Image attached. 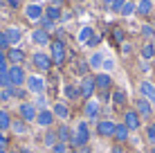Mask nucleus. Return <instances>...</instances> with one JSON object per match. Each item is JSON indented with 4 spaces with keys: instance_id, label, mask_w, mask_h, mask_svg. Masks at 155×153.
<instances>
[{
    "instance_id": "obj_1",
    "label": "nucleus",
    "mask_w": 155,
    "mask_h": 153,
    "mask_svg": "<svg viewBox=\"0 0 155 153\" xmlns=\"http://www.w3.org/2000/svg\"><path fill=\"white\" fill-rule=\"evenodd\" d=\"M90 135H92V131L88 126V119H81L77 124V128H74V135L70 140V149H83V146H88Z\"/></svg>"
},
{
    "instance_id": "obj_2",
    "label": "nucleus",
    "mask_w": 155,
    "mask_h": 153,
    "mask_svg": "<svg viewBox=\"0 0 155 153\" xmlns=\"http://www.w3.org/2000/svg\"><path fill=\"white\" fill-rule=\"evenodd\" d=\"M52 47V63H54L56 68H61V65H65V61H68V45H65V41L63 38H54L50 43Z\"/></svg>"
},
{
    "instance_id": "obj_3",
    "label": "nucleus",
    "mask_w": 155,
    "mask_h": 153,
    "mask_svg": "<svg viewBox=\"0 0 155 153\" xmlns=\"http://www.w3.org/2000/svg\"><path fill=\"white\" fill-rule=\"evenodd\" d=\"M31 65H34L38 72H50L54 63H52L50 54H45V52H34V54H31Z\"/></svg>"
},
{
    "instance_id": "obj_4",
    "label": "nucleus",
    "mask_w": 155,
    "mask_h": 153,
    "mask_svg": "<svg viewBox=\"0 0 155 153\" xmlns=\"http://www.w3.org/2000/svg\"><path fill=\"white\" fill-rule=\"evenodd\" d=\"M36 115H38V108L34 106V101H20L18 104V117L25 119L27 124L36 122Z\"/></svg>"
},
{
    "instance_id": "obj_5",
    "label": "nucleus",
    "mask_w": 155,
    "mask_h": 153,
    "mask_svg": "<svg viewBox=\"0 0 155 153\" xmlns=\"http://www.w3.org/2000/svg\"><path fill=\"white\" fill-rule=\"evenodd\" d=\"M25 88L29 90V95L38 97V95L45 92V79L38 75H27V81H25Z\"/></svg>"
},
{
    "instance_id": "obj_6",
    "label": "nucleus",
    "mask_w": 155,
    "mask_h": 153,
    "mask_svg": "<svg viewBox=\"0 0 155 153\" xmlns=\"http://www.w3.org/2000/svg\"><path fill=\"white\" fill-rule=\"evenodd\" d=\"M79 90H81L83 99H92V95L97 92V83H94V75H85L79 81Z\"/></svg>"
},
{
    "instance_id": "obj_7",
    "label": "nucleus",
    "mask_w": 155,
    "mask_h": 153,
    "mask_svg": "<svg viewBox=\"0 0 155 153\" xmlns=\"http://www.w3.org/2000/svg\"><path fill=\"white\" fill-rule=\"evenodd\" d=\"M25 81H27V75H25L23 65H9V83H12V88L25 86Z\"/></svg>"
},
{
    "instance_id": "obj_8",
    "label": "nucleus",
    "mask_w": 155,
    "mask_h": 153,
    "mask_svg": "<svg viewBox=\"0 0 155 153\" xmlns=\"http://www.w3.org/2000/svg\"><path fill=\"white\" fill-rule=\"evenodd\" d=\"M135 110L140 113V117H142V119H151L153 115H155V110H153V104L148 101V99H144V97L135 99Z\"/></svg>"
},
{
    "instance_id": "obj_9",
    "label": "nucleus",
    "mask_w": 155,
    "mask_h": 153,
    "mask_svg": "<svg viewBox=\"0 0 155 153\" xmlns=\"http://www.w3.org/2000/svg\"><path fill=\"white\" fill-rule=\"evenodd\" d=\"M124 124L128 126V131H137V128L142 126V117H140V113H137L135 108L124 110Z\"/></svg>"
},
{
    "instance_id": "obj_10",
    "label": "nucleus",
    "mask_w": 155,
    "mask_h": 153,
    "mask_svg": "<svg viewBox=\"0 0 155 153\" xmlns=\"http://www.w3.org/2000/svg\"><path fill=\"white\" fill-rule=\"evenodd\" d=\"M115 126H117V122H113V119H99L97 122V135L99 138H113Z\"/></svg>"
},
{
    "instance_id": "obj_11",
    "label": "nucleus",
    "mask_w": 155,
    "mask_h": 153,
    "mask_svg": "<svg viewBox=\"0 0 155 153\" xmlns=\"http://www.w3.org/2000/svg\"><path fill=\"white\" fill-rule=\"evenodd\" d=\"M94 83H97L99 92H110V88H113V77H110L108 72H97V75H94Z\"/></svg>"
},
{
    "instance_id": "obj_12",
    "label": "nucleus",
    "mask_w": 155,
    "mask_h": 153,
    "mask_svg": "<svg viewBox=\"0 0 155 153\" xmlns=\"http://www.w3.org/2000/svg\"><path fill=\"white\" fill-rule=\"evenodd\" d=\"M25 16H27V20H31V23H41V18L45 16V9L36 2H29L25 7Z\"/></svg>"
},
{
    "instance_id": "obj_13",
    "label": "nucleus",
    "mask_w": 155,
    "mask_h": 153,
    "mask_svg": "<svg viewBox=\"0 0 155 153\" xmlns=\"http://www.w3.org/2000/svg\"><path fill=\"white\" fill-rule=\"evenodd\" d=\"M5 54H7V61H9V65H23V61L27 59V54H25V52L20 50L18 45H16V47H9V50L5 52Z\"/></svg>"
},
{
    "instance_id": "obj_14",
    "label": "nucleus",
    "mask_w": 155,
    "mask_h": 153,
    "mask_svg": "<svg viewBox=\"0 0 155 153\" xmlns=\"http://www.w3.org/2000/svg\"><path fill=\"white\" fill-rule=\"evenodd\" d=\"M99 101H94V99H85V104H83V117L88 119V122H92V119H97L99 117Z\"/></svg>"
},
{
    "instance_id": "obj_15",
    "label": "nucleus",
    "mask_w": 155,
    "mask_h": 153,
    "mask_svg": "<svg viewBox=\"0 0 155 153\" xmlns=\"http://www.w3.org/2000/svg\"><path fill=\"white\" fill-rule=\"evenodd\" d=\"M54 113H52V108H47V110H38V115H36V122L34 124H38L41 128H52V124H54Z\"/></svg>"
},
{
    "instance_id": "obj_16",
    "label": "nucleus",
    "mask_w": 155,
    "mask_h": 153,
    "mask_svg": "<svg viewBox=\"0 0 155 153\" xmlns=\"http://www.w3.org/2000/svg\"><path fill=\"white\" fill-rule=\"evenodd\" d=\"M56 138H58V142H65V144H70V140H72V135H74V128L68 122H61L56 126Z\"/></svg>"
},
{
    "instance_id": "obj_17",
    "label": "nucleus",
    "mask_w": 155,
    "mask_h": 153,
    "mask_svg": "<svg viewBox=\"0 0 155 153\" xmlns=\"http://www.w3.org/2000/svg\"><path fill=\"white\" fill-rule=\"evenodd\" d=\"M31 43L34 45H38V47H43V45H50L52 43V36H50V32L47 29H34L31 32Z\"/></svg>"
},
{
    "instance_id": "obj_18",
    "label": "nucleus",
    "mask_w": 155,
    "mask_h": 153,
    "mask_svg": "<svg viewBox=\"0 0 155 153\" xmlns=\"http://www.w3.org/2000/svg\"><path fill=\"white\" fill-rule=\"evenodd\" d=\"M52 113H54V117L61 119V122H68V119H70V106H68L65 101H56L54 106H52Z\"/></svg>"
},
{
    "instance_id": "obj_19",
    "label": "nucleus",
    "mask_w": 155,
    "mask_h": 153,
    "mask_svg": "<svg viewBox=\"0 0 155 153\" xmlns=\"http://www.w3.org/2000/svg\"><path fill=\"white\" fill-rule=\"evenodd\" d=\"M140 97H144V99H148L151 104H155V83L142 81L140 83Z\"/></svg>"
},
{
    "instance_id": "obj_20",
    "label": "nucleus",
    "mask_w": 155,
    "mask_h": 153,
    "mask_svg": "<svg viewBox=\"0 0 155 153\" xmlns=\"http://www.w3.org/2000/svg\"><path fill=\"white\" fill-rule=\"evenodd\" d=\"M63 95H65V99H70V101H77V99H81L79 83H65V86H63Z\"/></svg>"
},
{
    "instance_id": "obj_21",
    "label": "nucleus",
    "mask_w": 155,
    "mask_h": 153,
    "mask_svg": "<svg viewBox=\"0 0 155 153\" xmlns=\"http://www.w3.org/2000/svg\"><path fill=\"white\" fill-rule=\"evenodd\" d=\"M128 135H130V131H128V126L124 122H119L115 126V135H113V140L117 142V144H121V142H126L128 140Z\"/></svg>"
},
{
    "instance_id": "obj_22",
    "label": "nucleus",
    "mask_w": 155,
    "mask_h": 153,
    "mask_svg": "<svg viewBox=\"0 0 155 153\" xmlns=\"http://www.w3.org/2000/svg\"><path fill=\"white\" fill-rule=\"evenodd\" d=\"M12 133L14 135H27L29 133V124L27 122H25V119H14V122H12Z\"/></svg>"
},
{
    "instance_id": "obj_23",
    "label": "nucleus",
    "mask_w": 155,
    "mask_h": 153,
    "mask_svg": "<svg viewBox=\"0 0 155 153\" xmlns=\"http://www.w3.org/2000/svg\"><path fill=\"white\" fill-rule=\"evenodd\" d=\"M12 113H9L7 108H0V131H12Z\"/></svg>"
},
{
    "instance_id": "obj_24",
    "label": "nucleus",
    "mask_w": 155,
    "mask_h": 153,
    "mask_svg": "<svg viewBox=\"0 0 155 153\" xmlns=\"http://www.w3.org/2000/svg\"><path fill=\"white\" fill-rule=\"evenodd\" d=\"M5 32H7V38H9V43H12V47H16L20 43V38H23V29L20 27H7Z\"/></svg>"
},
{
    "instance_id": "obj_25",
    "label": "nucleus",
    "mask_w": 155,
    "mask_h": 153,
    "mask_svg": "<svg viewBox=\"0 0 155 153\" xmlns=\"http://www.w3.org/2000/svg\"><path fill=\"white\" fill-rule=\"evenodd\" d=\"M58 142V138H56V131L54 128H47L45 133H43V144H45V149H52Z\"/></svg>"
},
{
    "instance_id": "obj_26",
    "label": "nucleus",
    "mask_w": 155,
    "mask_h": 153,
    "mask_svg": "<svg viewBox=\"0 0 155 153\" xmlns=\"http://www.w3.org/2000/svg\"><path fill=\"white\" fill-rule=\"evenodd\" d=\"M104 59H106V54H104V52H94V54H90L88 65L92 68V70H99V68L104 65Z\"/></svg>"
},
{
    "instance_id": "obj_27",
    "label": "nucleus",
    "mask_w": 155,
    "mask_h": 153,
    "mask_svg": "<svg viewBox=\"0 0 155 153\" xmlns=\"http://www.w3.org/2000/svg\"><path fill=\"white\" fill-rule=\"evenodd\" d=\"M61 16H63V9L61 7H56V5H50V7L45 9V18H50V20H61Z\"/></svg>"
},
{
    "instance_id": "obj_28",
    "label": "nucleus",
    "mask_w": 155,
    "mask_h": 153,
    "mask_svg": "<svg viewBox=\"0 0 155 153\" xmlns=\"http://www.w3.org/2000/svg\"><path fill=\"white\" fill-rule=\"evenodd\" d=\"M153 12V0H140L137 2V14L140 16H148Z\"/></svg>"
},
{
    "instance_id": "obj_29",
    "label": "nucleus",
    "mask_w": 155,
    "mask_h": 153,
    "mask_svg": "<svg viewBox=\"0 0 155 153\" xmlns=\"http://www.w3.org/2000/svg\"><path fill=\"white\" fill-rule=\"evenodd\" d=\"M92 36H94V29L90 27V25H85V27H81V32H79V43L85 45L90 38H92Z\"/></svg>"
},
{
    "instance_id": "obj_30",
    "label": "nucleus",
    "mask_w": 155,
    "mask_h": 153,
    "mask_svg": "<svg viewBox=\"0 0 155 153\" xmlns=\"http://www.w3.org/2000/svg\"><path fill=\"white\" fill-rule=\"evenodd\" d=\"M110 99H113V104H115V106H124V104H126V92L117 88V90H113Z\"/></svg>"
},
{
    "instance_id": "obj_31",
    "label": "nucleus",
    "mask_w": 155,
    "mask_h": 153,
    "mask_svg": "<svg viewBox=\"0 0 155 153\" xmlns=\"http://www.w3.org/2000/svg\"><path fill=\"white\" fill-rule=\"evenodd\" d=\"M153 56H155V45H153V43L142 45V59H144V61H151Z\"/></svg>"
},
{
    "instance_id": "obj_32",
    "label": "nucleus",
    "mask_w": 155,
    "mask_h": 153,
    "mask_svg": "<svg viewBox=\"0 0 155 153\" xmlns=\"http://www.w3.org/2000/svg\"><path fill=\"white\" fill-rule=\"evenodd\" d=\"M14 101V88H0V104Z\"/></svg>"
},
{
    "instance_id": "obj_33",
    "label": "nucleus",
    "mask_w": 155,
    "mask_h": 153,
    "mask_svg": "<svg viewBox=\"0 0 155 153\" xmlns=\"http://www.w3.org/2000/svg\"><path fill=\"white\" fill-rule=\"evenodd\" d=\"M115 68H117L115 59H113V56H106V59H104V65H101V72H108V75H110V72H115Z\"/></svg>"
},
{
    "instance_id": "obj_34",
    "label": "nucleus",
    "mask_w": 155,
    "mask_h": 153,
    "mask_svg": "<svg viewBox=\"0 0 155 153\" xmlns=\"http://www.w3.org/2000/svg\"><path fill=\"white\" fill-rule=\"evenodd\" d=\"M137 12V5L135 2H133V0H126V5H124V7H121V16H133V14H135Z\"/></svg>"
},
{
    "instance_id": "obj_35",
    "label": "nucleus",
    "mask_w": 155,
    "mask_h": 153,
    "mask_svg": "<svg viewBox=\"0 0 155 153\" xmlns=\"http://www.w3.org/2000/svg\"><path fill=\"white\" fill-rule=\"evenodd\" d=\"M27 95H29V90H27L25 86L14 88V99H18V101H25V99H27Z\"/></svg>"
},
{
    "instance_id": "obj_36",
    "label": "nucleus",
    "mask_w": 155,
    "mask_h": 153,
    "mask_svg": "<svg viewBox=\"0 0 155 153\" xmlns=\"http://www.w3.org/2000/svg\"><path fill=\"white\" fill-rule=\"evenodd\" d=\"M68 151H70V144H65V142H56L50 149V153H68Z\"/></svg>"
},
{
    "instance_id": "obj_37",
    "label": "nucleus",
    "mask_w": 155,
    "mask_h": 153,
    "mask_svg": "<svg viewBox=\"0 0 155 153\" xmlns=\"http://www.w3.org/2000/svg\"><path fill=\"white\" fill-rule=\"evenodd\" d=\"M146 142H148V144H153V146H155V122L146 126Z\"/></svg>"
},
{
    "instance_id": "obj_38",
    "label": "nucleus",
    "mask_w": 155,
    "mask_h": 153,
    "mask_svg": "<svg viewBox=\"0 0 155 153\" xmlns=\"http://www.w3.org/2000/svg\"><path fill=\"white\" fill-rule=\"evenodd\" d=\"M0 88H12V83H9V70H0Z\"/></svg>"
},
{
    "instance_id": "obj_39",
    "label": "nucleus",
    "mask_w": 155,
    "mask_h": 153,
    "mask_svg": "<svg viewBox=\"0 0 155 153\" xmlns=\"http://www.w3.org/2000/svg\"><path fill=\"white\" fill-rule=\"evenodd\" d=\"M34 106L38 108V110H47V108H50V106H47V99H45V95H38V97H36Z\"/></svg>"
},
{
    "instance_id": "obj_40",
    "label": "nucleus",
    "mask_w": 155,
    "mask_h": 153,
    "mask_svg": "<svg viewBox=\"0 0 155 153\" xmlns=\"http://www.w3.org/2000/svg\"><path fill=\"white\" fill-rule=\"evenodd\" d=\"M9 47H12V43H9V38H7V32H0V50H5V52H7L9 50Z\"/></svg>"
},
{
    "instance_id": "obj_41",
    "label": "nucleus",
    "mask_w": 155,
    "mask_h": 153,
    "mask_svg": "<svg viewBox=\"0 0 155 153\" xmlns=\"http://www.w3.org/2000/svg\"><path fill=\"white\" fill-rule=\"evenodd\" d=\"M88 68H90L88 61H77V68H74V70H77L81 77H85V75H88Z\"/></svg>"
},
{
    "instance_id": "obj_42",
    "label": "nucleus",
    "mask_w": 155,
    "mask_h": 153,
    "mask_svg": "<svg viewBox=\"0 0 155 153\" xmlns=\"http://www.w3.org/2000/svg\"><path fill=\"white\" fill-rule=\"evenodd\" d=\"M41 25H43V29H47V32H50V29H54V20L45 18V16L41 18Z\"/></svg>"
},
{
    "instance_id": "obj_43",
    "label": "nucleus",
    "mask_w": 155,
    "mask_h": 153,
    "mask_svg": "<svg viewBox=\"0 0 155 153\" xmlns=\"http://www.w3.org/2000/svg\"><path fill=\"white\" fill-rule=\"evenodd\" d=\"M126 5V0H113V5H110V9H113V12H117L119 14L121 12V7H124Z\"/></svg>"
},
{
    "instance_id": "obj_44",
    "label": "nucleus",
    "mask_w": 155,
    "mask_h": 153,
    "mask_svg": "<svg viewBox=\"0 0 155 153\" xmlns=\"http://www.w3.org/2000/svg\"><path fill=\"white\" fill-rule=\"evenodd\" d=\"M142 34L146 36V38H151V36L155 34V29H153V25H142Z\"/></svg>"
},
{
    "instance_id": "obj_45",
    "label": "nucleus",
    "mask_w": 155,
    "mask_h": 153,
    "mask_svg": "<svg viewBox=\"0 0 155 153\" xmlns=\"http://www.w3.org/2000/svg\"><path fill=\"white\" fill-rule=\"evenodd\" d=\"M113 36H115L117 43H124V32H121L119 27H115V29H113Z\"/></svg>"
},
{
    "instance_id": "obj_46",
    "label": "nucleus",
    "mask_w": 155,
    "mask_h": 153,
    "mask_svg": "<svg viewBox=\"0 0 155 153\" xmlns=\"http://www.w3.org/2000/svg\"><path fill=\"white\" fill-rule=\"evenodd\" d=\"M99 43H101V36H99V34H94V36H92V38H90L85 45H88V47H97Z\"/></svg>"
},
{
    "instance_id": "obj_47",
    "label": "nucleus",
    "mask_w": 155,
    "mask_h": 153,
    "mask_svg": "<svg viewBox=\"0 0 155 153\" xmlns=\"http://www.w3.org/2000/svg\"><path fill=\"white\" fill-rule=\"evenodd\" d=\"M9 146V138L5 135V131H0V149H7Z\"/></svg>"
},
{
    "instance_id": "obj_48",
    "label": "nucleus",
    "mask_w": 155,
    "mask_h": 153,
    "mask_svg": "<svg viewBox=\"0 0 155 153\" xmlns=\"http://www.w3.org/2000/svg\"><path fill=\"white\" fill-rule=\"evenodd\" d=\"M110 153H126V151H124V146H121V144H115V146H113V151H110Z\"/></svg>"
},
{
    "instance_id": "obj_49",
    "label": "nucleus",
    "mask_w": 155,
    "mask_h": 153,
    "mask_svg": "<svg viewBox=\"0 0 155 153\" xmlns=\"http://www.w3.org/2000/svg\"><path fill=\"white\" fill-rule=\"evenodd\" d=\"M121 52L128 54V52H130V43H121Z\"/></svg>"
},
{
    "instance_id": "obj_50",
    "label": "nucleus",
    "mask_w": 155,
    "mask_h": 153,
    "mask_svg": "<svg viewBox=\"0 0 155 153\" xmlns=\"http://www.w3.org/2000/svg\"><path fill=\"white\" fill-rule=\"evenodd\" d=\"M18 153H34V151H31L29 146H20V149H18Z\"/></svg>"
},
{
    "instance_id": "obj_51",
    "label": "nucleus",
    "mask_w": 155,
    "mask_h": 153,
    "mask_svg": "<svg viewBox=\"0 0 155 153\" xmlns=\"http://www.w3.org/2000/svg\"><path fill=\"white\" fill-rule=\"evenodd\" d=\"M72 18V14H68V12H63V16H61V20H70Z\"/></svg>"
},
{
    "instance_id": "obj_52",
    "label": "nucleus",
    "mask_w": 155,
    "mask_h": 153,
    "mask_svg": "<svg viewBox=\"0 0 155 153\" xmlns=\"http://www.w3.org/2000/svg\"><path fill=\"white\" fill-rule=\"evenodd\" d=\"M104 5H106V7H110V5H113V0H104Z\"/></svg>"
},
{
    "instance_id": "obj_53",
    "label": "nucleus",
    "mask_w": 155,
    "mask_h": 153,
    "mask_svg": "<svg viewBox=\"0 0 155 153\" xmlns=\"http://www.w3.org/2000/svg\"><path fill=\"white\" fill-rule=\"evenodd\" d=\"M68 153H81V151H79V149H70V151H68Z\"/></svg>"
},
{
    "instance_id": "obj_54",
    "label": "nucleus",
    "mask_w": 155,
    "mask_h": 153,
    "mask_svg": "<svg viewBox=\"0 0 155 153\" xmlns=\"http://www.w3.org/2000/svg\"><path fill=\"white\" fill-rule=\"evenodd\" d=\"M52 5H56V7H58V5H61V0H52Z\"/></svg>"
},
{
    "instance_id": "obj_55",
    "label": "nucleus",
    "mask_w": 155,
    "mask_h": 153,
    "mask_svg": "<svg viewBox=\"0 0 155 153\" xmlns=\"http://www.w3.org/2000/svg\"><path fill=\"white\" fill-rule=\"evenodd\" d=\"M0 153H9V151H7V149H0Z\"/></svg>"
},
{
    "instance_id": "obj_56",
    "label": "nucleus",
    "mask_w": 155,
    "mask_h": 153,
    "mask_svg": "<svg viewBox=\"0 0 155 153\" xmlns=\"http://www.w3.org/2000/svg\"><path fill=\"white\" fill-rule=\"evenodd\" d=\"M9 153H18V151H9Z\"/></svg>"
},
{
    "instance_id": "obj_57",
    "label": "nucleus",
    "mask_w": 155,
    "mask_h": 153,
    "mask_svg": "<svg viewBox=\"0 0 155 153\" xmlns=\"http://www.w3.org/2000/svg\"><path fill=\"white\" fill-rule=\"evenodd\" d=\"M77 2H83V0H77Z\"/></svg>"
},
{
    "instance_id": "obj_58",
    "label": "nucleus",
    "mask_w": 155,
    "mask_h": 153,
    "mask_svg": "<svg viewBox=\"0 0 155 153\" xmlns=\"http://www.w3.org/2000/svg\"><path fill=\"white\" fill-rule=\"evenodd\" d=\"M153 29H155V23H153Z\"/></svg>"
}]
</instances>
